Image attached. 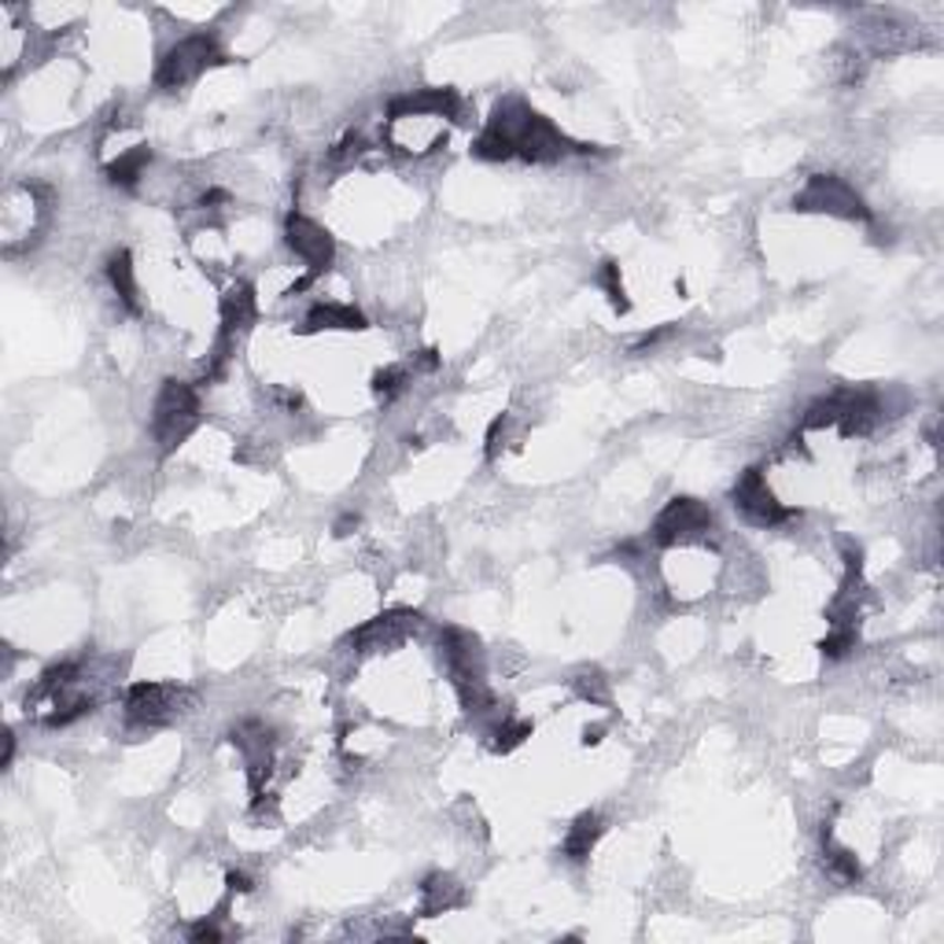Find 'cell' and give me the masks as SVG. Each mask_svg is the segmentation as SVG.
I'll use <instances>...</instances> for the list:
<instances>
[{
    "label": "cell",
    "mask_w": 944,
    "mask_h": 944,
    "mask_svg": "<svg viewBox=\"0 0 944 944\" xmlns=\"http://www.w3.org/2000/svg\"><path fill=\"white\" fill-rule=\"evenodd\" d=\"M487 126L502 133L513 144V155H521L524 163H557L568 152H595V144H573L554 122L532 111L524 100H502Z\"/></svg>",
    "instance_id": "cell-1"
},
{
    "label": "cell",
    "mask_w": 944,
    "mask_h": 944,
    "mask_svg": "<svg viewBox=\"0 0 944 944\" xmlns=\"http://www.w3.org/2000/svg\"><path fill=\"white\" fill-rule=\"evenodd\" d=\"M440 657L447 664L451 671V682L462 698V709L465 712H487L495 704L491 690H487V679H484V649H480V638L469 635L462 628H447L440 635Z\"/></svg>",
    "instance_id": "cell-2"
},
{
    "label": "cell",
    "mask_w": 944,
    "mask_h": 944,
    "mask_svg": "<svg viewBox=\"0 0 944 944\" xmlns=\"http://www.w3.org/2000/svg\"><path fill=\"white\" fill-rule=\"evenodd\" d=\"M196 424H200V396H196V388L185 380H163L152 407V432L159 440V447L166 454L178 451L196 432Z\"/></svg>",
    "instance_id": "cell-3"
},
{
    "label": "cell",
    "mask_w": 944,
    "mask_h": 944,
    "mask_svg": "<svg viewBox=\"0 0 944 944\" xmlns=\"http://www.w3.org/2000/svg\"><path fill=\"white\" fill-rule=\"evenodd\" d=\"M881 407L870 391H834L826 399H815L804 413V429H842V435H867L878 424Z\"/></svg>",
    "instance_id": "cell-4"
},
{
    "label": "cell",
    "mask_w": 944,
    "mask_h": 944,
    "mask_svg": "<svg viewBox=\"0 0 944 944\" xmlns=\"http://www.w3.org/2000/svg\"><path fill=\"white\" fill-rule=\"evenodd\" d=\"M225 59L230 56L218 48V41L211 34H189V37H181L178 45H170L163 52L159 67H155V86L163 92H178L185 86H192L203 70L225 64Z\"/></svg>",
    "instance_id": "cell-5"
},
{
    "label": "cell",
    "mask_w": 944,
    "mask_h": 944,
    "mask_svg": "<svg viewBox=\"0 0 944 944\" xmlns=\"http://www.w3.org/2000/svg\"><path fill=\"white\" fill-rule=\"evenodd\" d=\"M793 211L830 214L845 218V222H870V207L864 203V196L845 178H837V174H812L804 181V189L793 196Z\"/></svg>",
    "instance_id": "cell-6"
},
{
    "label": "cell",
    "mask_w": 944,
    "mask_h": 944,
    "mask_svg": "<svg viewBox=\"0 0 944 944\" xmlns=\"http://www.w3.org/2000/svg\"><path fill=\"white\" fill-rule=\"evenodd\" d=\"M715 532V517L698 498H671L668 506L653 521V543L657 546H690V543H709Z\"/></svg>",
    "instance_id": "cell-7"
},
{
    "label": "cell",
    "mask_w": 944,
    "mask_h": 944,
    "mask_svg": "<svg viewBox=\"0 0 944 944\" xmlns=\"http://www.w3.org/2000/svg\"><path fill=\"white\" fill-rule=\"evenodd\" d=\"M192 693L174 682H133L126 690V720L133 728H163L178 720Z\"/></svg>",
    "instance_id": "cell-8"
},
{
    "label": "cell",
    "mask_w": 944,
    "mask_h": 944,
    "mask_svg": "<svg viewBox=\"0 0 944 944\" xmlns=\"http://www.w3.org/2000/svg\"><path fill=\"white\" fill-rule=\"evenodd\" d=\"M731 495H734L738 513L749 524H756V527H775V524L790 521V517L797 513V510H790V506H782L779 498H775V491L764 480V469H756V465L738 476V484H734Z\"/></svg>",
    "instance_id": "cell-9"
},
{
    "label": "cell",
    "mask_w": 944,
    "mask_h": 944,
    "mask_svg": "<svg viewBox=\"0 0 944 944\" xmlns=\"http://www.w3.org/2000/svg\"><path fill=\"white\" fill-rule=\"evenodd\" d=\"M285 244L307 263L310 281H314L321 269H329L332 258H336V241H332V233L325 230V225H318L314 218H307L299 211L285 218Z\"/></svg>",
    "instance_id": "cell-10"
},
{
    "label": "cell",
    "mask_w": 944,
    "mask_h": 944,
    "mask_svg": "<svg viewBox=\"0 0 944 944\" xmlns=\"http://www.w3.org/2000/svg\"><path fill=\"white\" fill-rule=\"evenodd\" d=\"M418 613H410V609H388V613L373 617L366 620L362 628H355L347 635V642L355 646L358 653H388L402 646L413 631H418Z\"/></svg>",
    "instance_id": "cell-11"
},
{
    "label": "cell",
    "mask_w": 944,
    "mask_h": 944,
    "mask_svg": "<svg viewBox=\"0 0 944 944\" xmlns=\"http://www.w3.org/2000/svg\"><path fill=\"white\" fill-rule=\"evenodd\" d=\"M218 318H222V329H218V336L225 340H241L247 329L255 325L258 318V296H255V285L247 281H236L230 292L222 296V303H218Z\"/></svg>",
    "instance_id": "cell-12"
},
{
    "label": "cell",
    "mask_w": 944,
    "mask_h": 944,
    "mask_svg": "<svg viewBox=\"0 0 944 944\" xmlns=\"http://www.w3.org/2000/svg\"><path fill=\"white\" fill-rule=\"evenodd\" d=\"M462 111V100L454 89H421L391 103V119H454Z\"/></svg>",
    "instance_id": "cell-13"
},
{
    "label": "cell",
    "mask_w": 944,
    "mask_h": 944,
    "mask_svg": "<svg viewBox=\"0 0 944 944\" xmlns=\"http://www.w3.org/2000/svg\"><path fill=\"white\" fill-rule=\"evenodd\" d=\"M601 834H606V819H601L598 812H584L573 826H568V834L562 842V856L568 859V864H587V856L595 853Z\"/></svg>",
    "instance_id": "cell-14"
},
{
    "label": "cell",
    "mask_w": 944,
    "mask_h": 944,
    "mask_svg": "<svg viewBox=\"0 0 944 944\" xmlns=\"http://www.w3.org/2000/svg\"><path fill=\"white\" fill-rule=\"evenodd\" d=\"M325 329H340V332H362L369 329L366 314L351 303H318L303 321V332H325Z\"/></svg>",
    "instance_id": "cell-15"
},
{
    "label": "cell",
    "mask_w": 944,
    "mask_h": 944,
    "mask_svg": "<svg viewBox=\"0 0 944 944\" xmlns=\"http://www.w3.org/2000/svg\"><path fill=\"white\" fill-rule=\"evenodd\" d=\"M465 904V889L458 886V878L451 875H429L421 886V915L432 919V915H443L451 908H462Z\"/></svg>",
    "instance_id": "cell-16"
},
{
    "label": "cell",
    "mask_w": 944,
    "mask_h": 944,
    "mask_svg": "<svg viewBox=\"0 0 944 944\" xmlns=\"http://www.w3.org/2000/svg\"><path fill=\"white\" fill-rule=\"evenodd\" d=\"M108 281L115 288V296L122 299V307L130 314H141V288H137V266H133L130 252H115L108 258Z\"/></svg>",
    "instance_id": "cell-17"
},
{
    "label": "cell",
    "mask_w": 944,
    "mask_h": 944,
    "mask_svg": "<svg viewBox=\"0 0 944 944\" xmlns=\"http://www.w3.org/2000/svg\"><path fill=\"white\" fill-rule=\"evenodd\" d=\"M152 163V152L148 148H133L126 155H119L115 163H108V181L119 185V189H137V181L144 178Z\"/></svg>",
    "instance_id": "cell-18"
},
{
    "label": "cell",
    "mask_w": 944,
    "mask_h": 944,
    "mask_svg": "<svg viewBox=\"0 0 944 944\" xmlns=\"http://www.w3.org/2000/svg\"><path fill=\"white\" fill-rule=\"evenodd\" d=\"M823 856H826V870L834 878L842 881H859V875H864V867H859V859L853 848L845 845H834V837H830V830H823Z\"/></svg>",
    "instance_id": "cell-19"
},
{
    "label": "cell",
    "mask_w": 944,
    "mask_h": 944,
    "mask_svg": "<svg viewBox=\"0 0 944 944\" xmlns=\"http://www.w3.org/2000/svg\"><path fill=\"white\" fill-rule=\"evenodd\" d=\"M598 285L606 288V296H609V303H613L617 314H628V310H631V299H628L624 277H620V263H613V258H606V263H601V274H598Z\"/></svg>",
    "instance_id": "cell-20"
},
{
    "label": "cell",
    "mask_w": 944,
    "mask_h": 944,
    "mask_svg": "<svg viewBox=\"0 0 944 944\" xmlns=\"http://www.w3.org/2000/svg\"><path fill=\"white\" fill-rule=\"evenodd\" d=\"M473 155L484 163H506V159H513V144L506 141L502 133H495L491 126H484L480 137L473 141Z\"/></svg>",
    "instance_id": "cell-21"
},
{
    "label": "cell",
    "mask_w": 944,
    "mask_h": 944,
    "mask_svg": "<svg viewBox=\"0 0 944 944\" xmlns=\"http://www.w3.org/2000/svg\"><path fill=\"white\" fill-rule=\"evenodd\" d=\"M410 384V373L402 366H388V369H377V377H373V391H377V399L391 402L396 396H402Z\"/></svg>",
    "instance_id": "cell-22"
},
{
    "label": "cell",
    "mask_w": 944,
    "mask_h": 944,
    "mask_svg": "<svg viewBox=\"0 0 944 944\" xmlns=\"http://www.w3.org/2000/svg\"><path fill=\"white\" fill-rule=\"evenodd\" d=\"M524 738H532V723L524 720H502L495 728V753H510L517 745H524Z\"/></svg>",
    "instance_id": "cell-23"
},
{
    "label": "cell",
    "mask_w": 944,
    "mask_h": 944,
    "mask_svg": "<svg viewBox=\"0 0 944 944\" xmlns=\"http://www.w3.org/2000/svg\"><path fill=\"white\" fill-rule=\"evenodd\" d=\"M856 649V628H830V635L819 642V653L826 660H842Z\"/></svg>",
    "instance_id": "cell-24"
},
{
    "label": "cell",
    "mask_w": 944,
    "mask_h": 944,
    "mask_svg": "<svg viewBox=\"0 0 944 944\" xmlns=\"http://www.w3.org/2000/svg\"><path fill=\"white\" fill-rule=\"evenodd\" d=\"M576 693L584 701H606L609 698V682H606V676H601L598 668H590V671H584V676H576Z\"/></svg>",
    "instance_id": "cell-25"
},
{
    "label": "cell",
    "mask_w": 944,
    "mask_h": 944,
    "mask_svg": "<svg viewBox=\"0 0 944 944\" xmlns=\"http://www.w3.org/2000/svg\"><path fill=\"white\" fill-rule=\"evenodd\" d=\"M362 152H366V137H362V133H347V137L329 152V163L347 166V163H355Z\"/></svg>",
    "instance_id": "cell-26"
},
{
    "label": "cell",
    "mask_w": 944,
    "mask_h": 944,
    "mask_svg": "<svg viewBox=\"0 0 944 944\" xmlns=\"http://www.w3.org/2000/svg\"><path fill=\"white\" fill-rule=\"evenodd\" d=\"M189 937H192L196 944H203V941H222L225 933H222V926H218L214 919H200V922H196V926L189 930Z\"/></svg>",
    "instance_id": "cell-27"
},
{
    "label": "cell",
    "mask_w": 944,
    "mask_h": 944,
    "mask_svg": "<svg viewBox=\"0 0 944 944\" xmlns=\"http://www.w3.org/2000/svg\"><path fill=\"white\" fill-rule=\"evenodd\" d=\"M671 332H676L671 325H664V329H653V332H646V336H642L638 344H635V355H642V351H649V347H657L660 340H668V336H671Z\"/></svg>",
    "instance_id": "cell-28"
},
{
    "label": "cell",
    "mask_w": 944,
    "mask_h": 944,
    "mask_svg": "<svg viewBox=\"0 0 944 944\" xmlns=\"http://www.w3.org/2000/svg\"><path fill=\"white\" fill-rule=\"evenodd\" d=\"M225 886L233 889V893H252V878L244 875V870H230V875H225Z\"/></svg>",
    "instance_id": "cell-29"
},
{
    "label": "cell",
    "mask_w": 944,
    "mask_h": 944,
    "mask_svg": "<svg viewBox=\"0 0 944 944\" xmlns=\"http://www.w3.org/2000/svg\"><path fill=\"white\" fill-rule=\"evenodd\" d=\"M351 527H358V517H344V521L336 524V538H347Z\"/></svg>",
    "instance_id": "cell-30"
}]
</instances>
